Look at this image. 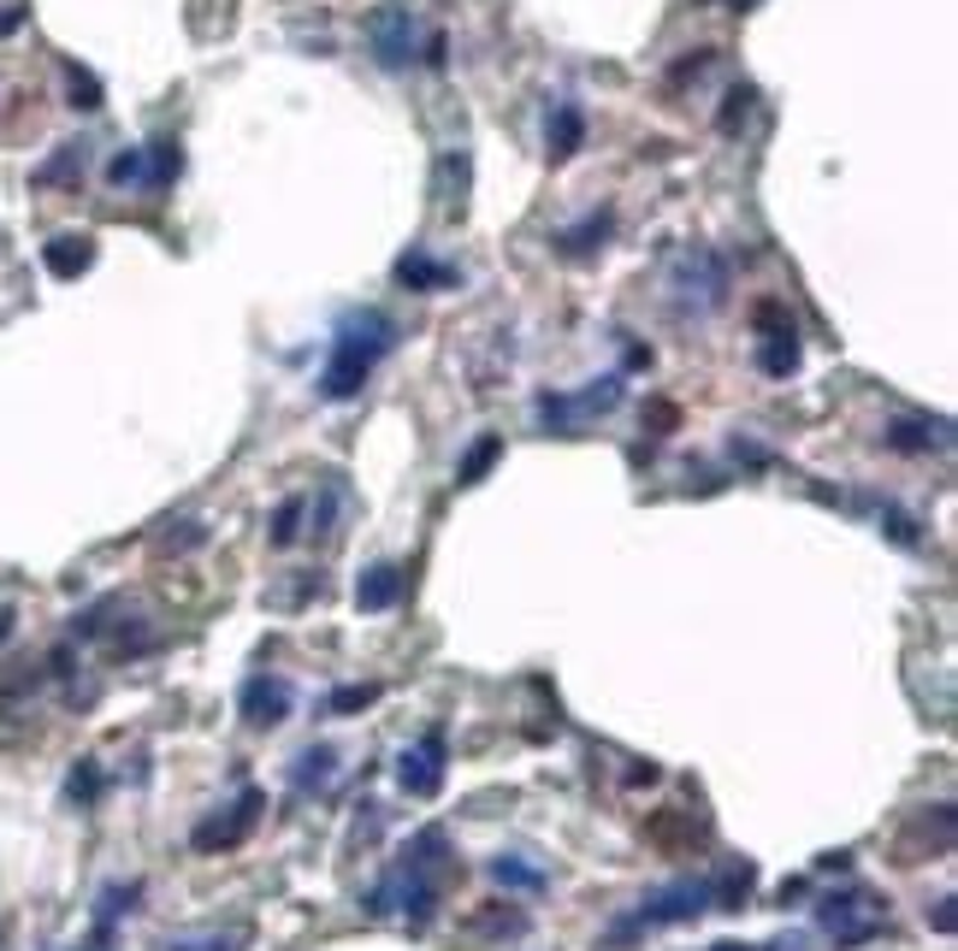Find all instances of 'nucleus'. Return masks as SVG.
Segmentation results:
<instances>
[{
	"instance_id": "nucleus-19",
	"label": "nucleus",
	"mask_w": 958,
	"mask_h": 951,
	"mask_svg": "<svg viewBox=\"0 0 958 951\" xmlns=\"http://www.w3.org/2000/svg\"><path fill=\"white\" fill-rule=\"evenodd\" d=\"M758 367H763L769 378H793V373H799V337H793V332L769 337L763 349H758Z\"/></svg>"
},
{
	"instance_id": "nucleus-6",
	"label": "nucleus",
	"mask_w": 958,
	"mask_h": 951,
	"mask_svg": "<svg viewBox=\"0 0 958 951\" xmlns=\"http://www.w3.org/2000/svg\"><path fill=\"white\" fill-rule=\"evenodd\" d=\"M367 48H373V65L379 72H403L415 60V12L408 7H373L367 12Z\"/></svg>"
},
{
	"instance_id": "nucleus-4",
	"label": "nucleus",
	"mask_w": 958,
	"mask_h": 951,
	"mask_svg": "<svg viewBox=\"0 0 958 951\" xmlns=\"http://www.w3.org/2000/svg\"><path fill=\"white\" fill-rule=\"evenodd\" d=\"M816 922L834 933V945H864V940H876V933H887V916L876 910V898L858 892V887L829 892L823 905H816Z\"/></svg>"
},
{
	"instance_id": "nucleus-18",
	"label": "nucleus",
	"mask_w": 958,
	"mask_h": 951,
	"mask_svg": "<svg viewBox=\"0 0 958 951\" xmlns=\"http://www.w3.org/2000/svg\"><path fill=\"white\" fill-rule=\"evenodd\" d=\"M498 461H503V438H479L468 456H461V467H456V485H479Z\"/></svg>"
},
{
	"instance_id": "nucleus-29",
	"label": "nucleus",
	"mask_w": 958,
	"mask_h": 951,
	"mask_svg": "<svg viewBox=\"0 0 958 951\" xmlns=\"http://www.w3.org/2000/svg\"><path fill=\"white\" fill-rule=\"evenodd\" d=\"M373 698H379V686H337L326 698V709H332V715H355V709H367Z\"/></svg>"
},
{
	"instance_id": "nucleus-16",
	"label": "nucleus",
	"mask_w": 958,
	"mask_h": 951,
	"mask_svg": "<svg viewBox=\"0 0 958 951\" xmlns=\"http://www.w3.org/2000/svg\"><path fill=\"white\" fill-rule=\"evenodd\" d=\"M397 284H408V290H450V284H456V272H450V267H438V261H426L420 249H408L403 261H397Z\"/></svg>"
},
{
	"instance_id": "nucleus-15",
	"label": "nucleus",
	"mask_w": 958,
	"mask_h": 951,
	"mask_svg": "<svg viewBox=\"0 0 958 951\" xmlns=\"http://www.w3.org/2000/svg\"><path fill=\"white\" fill-rule=\"evenodd\" d=\"M751 887H758V869L751 863H728L722 875H710V910H746Z\"/></svg>"
},
{
	"instance_id": "nucleus-23",
	"label": "nucleus",
	"mask_w": 958,
	"mask_h": 951,
	"mask_svg": "<svg viewBox=\"0 0 958 951\" xmlns=\"http://www.w3.org/2000/svg\"><path fill=\"white\" fill-rule=\"evenodd\" d=\"M876 521H882V532H887V539H894V544H905V550H917V544H923L917 521H912V514H905V509H894V503H887V497L876 503Z\"/></svg>"
},
{
	"instance_id": "nucleus-41",
	"label": "nucleus",
	"mask_w": 958,
	"mask_h": 951,
	"mask_svg": "<svg viewBox=\"0 0 958 951\" xmlns=\"http://www.w3.org/2000/svg\"><path fill=\"white\" fill-rule=\"evenodd\" d=\"M12 633V609H0V638H7Z\"/></svg>"
},
{
	"instance_id": "nucleus-30",
	"label": "nucleus",
	"mask_w": 958,
	"mask_h": 951,
	"mask_svg": "<svg viewBox=\"0 0 958 951\" xmlns=\"http://www.w3.org/2000/svg\"><path fill=\"white\" fill-rule=\"evenodd\" d=\"M65 83H72V107H83V113L101 107V83L83 72V65H65Z\"/></svg>"
},
{
	"instance_id": "nucleus-9",
	"label": "nucleus",
	"mask_w": 958,
	"mask_h": 951,
	"mask_svg": "<svg viewBox=\"0 0 958 951\" xmlns=\"http://www.w3.org/2000/svg\"><path fill=\"white\" fill-rule=\"evenodd\" d=\"M261 804H267L261 792H243V798H237V804L226 809V816L201 822L196 834H190V845H196V851H231V845H243V839H249V827L261 822Z\"/></svg>"
},
{
	"instance_id": "nucleus-1",
	"label": "nucleus",
	"mask_w": 958,
	"mask_h": 951,
	"mask_svg": "<svg viewBox=\"0 0 958 951\" xmlns=\"http://www.w3.org/2000/svg\"><path fill=\"white\" fill-rule=\"evenodd\" d=\"M397 320L379 314V307H362V314H344L337 320V337H332V360L320 373V403H355L362 385L373 378V367L397 349Z\"/></svg>"
},
{
	"instance_id": "nucleus-32",
	"label": "nucleus",
	"mask_w": 958,
	"mask_h": 951,
	"mask_svg": "<svg viewBox=\"0 0 958 951\" xmlns=\"http://www.w3.org/2000/svg\"><path fill=\"white\" fill-rule=\"evenodd\" d=\"M751 325H758V332H769V337L793 332V320H787V307H781V302H758V307H751Z\"/></svg>"
},
{
	"instance_id": "nucleus-24",
	"label": "nucleus",
	"mask_w": 958,
	"mask_h": 951,
	"mask_svg": "<svg viewBox=\"0 0 958 951\" xmlns=\"http://www.w3.org/2000/svg\"><path fill=\"white\" fill-rule=\"evenodd\" d=\"M491 880H498V887H516V892H539L544 887V875L527 869L521 857H498V863H491Z\"/></svg>"
},
{
	"instance_id": "nucleus-20",
	"label": "nucleus",
	"mask_w": 958,
	"mask_h": 951,
	"mask_svg": "<svg viewBox=\"0 0 958 951\" xmlns=\"http://www.w3.org/2000/svg\"><path fill=\"white\" fill-rule=\"evenodd\" d=\"M332 769H337V751H332V745H308V751L296 756V774H290V781L308 792V786H326Z\"/></svg>"
},
{
	"instance_id": "nucleus-3",
	"label": "nucleus",
	"mask_w": 958,
	"mask_h": 951,
	"mask_svg": "<svg viewBox=\"0 0 958 951\" xmlns=\"http://www.w3.org/2000/svg\"><path fill=\"white\" fill-rule=\"evenodd\" d=\"M728 302V261L716 249H693L680 254L675 272V307L680 314H710V307Z\"/></svg>"
},
{
	"instance_id": "nucleus-43",
	"label": "nucleus",
	"mask_w": 958,
	"mask_h": 951,
	"mask_svg": "<svg viewBox=\"0 0 958 951\" xmlns=\"http://www.w3.org/2000/svg\"><path fill=\"white\" fill-rule=\"evenodd\" d=\"M728 7H733V12H751V0H728Z\"/></svg>"
},
{
	"instance_id": "nucleus-27",
	"label": "nucleus",
	"mask_w": 958,
	"mask_h": 951,
	"mask_svg": "<svg viewBox=\"0 0 958 951\" xmlns=\"http://www.w3.org/2000/svg\"><path fill=\"white\" fill-rule=\"evenodd\" d=\"M249 945V928H231V933H208V940H173L166 951H243Z\"/></svg>"
},
{
	"instance_id": "nucleus-26",
	"label": "nucleus",
	"mask_w": 958,
	"mask_h": 951,
	"mask_svg": "<svg viewBox=\"0 0 958 951\" xmlns=\"http://www.w3.org/2000/svg\"><path fill=\"white\" fill-rule=\"evenodd\" d=\"M751 101H758V95H751V83H733V90H728V107L722 113H716V130H740L746 125V113H751Z\"/></svg>"
},
{
	"instance_id": "nucleus-7",
	"label": "nucleus",
	"mask_w": 958,
	"mask_h": 951,
	"mask_svg": "<svg viewBox=\"0 0 958 951\" xmlns=\"http://www.w3.org/2000/svg\"><path fill=\"white\" fill-rule=\"evenodd\" d=\"M444 728H426V739L415 751L397 756V786L408 792V798H433V792L444 786Z\"/></svg>"
},
{
	"instance_id": "nucleus-10",
	"label": "nucleus",
	"mask_w": 958,
	"mask_h": 951,
	"mask_svg": "<svg viewBox=\"0 0 958 951\" xmlns=\"http://www.w3.org/2000/svg\"><path fill=\"white\" fill-rule=\"evenodd\" d=\"M947 431H952L947 420H887L882 443L899 449V456H929V449H947L952 443Z\"/></svg>"
},
{
	"instance_id": "nucleus-31",
	"label": "nucleus",
	"mask_w": 958,
	"mask_h": 951,
	"mask_svg": "<svg viewBox=\"0 0 958 951\" xmlns=\"http://www.w3.org/2000/svg\"><path fill=\"white\" fill-rule=\"evenodd\" d=\"M65 792H72L77 804H95V798H101V769H95V763H77L72 781H65Z\"/></svg>"
},
{
	"instance_id": "nucleus-12",
	"label": "nucleus",
	"mask_w": 958,
	"mask_h": 951,
	"mask_svg": "<svg viewBox=\"0 0 958 951\" xmlns=\"http://www.w3.org/2000/svg\"><path fill=\"white\" fill-rule=\"evenodd\" d=\"M42 267L54 272V279H83V272L95 267V237H54V243L42 249Z\"/></svg>"
},
{
	"instance_id": "nucleus-37",
	"label": "nucleus",
	"mask_w": 958,
	"mask_h": 951,
	"mask_svg": "<svg viewBox=\"0 0 958 951\" xmlns=\"http://www.w3.org/2000/svg\"><path fill=\"white\" fill-rule=\"evenodd\" d=\"M19 24H24V7H7V12H0V36H12Z\"/></svg>"
},
{
	"instance_id": "nucleus-13",
	"label": "nucleus",
	"mask_w": 958,
	"mask_h": 951,
	"mask_svg": "<svg viewBox=\"0 0 958 951\" xmlns=\"http://www.w3.org/2000/svg\"><path fill=\"white\" fill-rule=\"evenodd\" d=\"M397 597H403V567H391V562L367 567V574L355 579V609H367V615L391 609V603H397Z\"/></svg>"
},
{
	"instance_id": "nucleus-11",
	"label": "nucleus",
	"mask_w": 958,
	"mask_h": 951,
	"mask_svg": "<svg viewBox=\"0 0 958 951\" xmlns=\"http://www.w3.org/2000/svg\"><path fill=\"white\" fill-rule=\"evenodd\" d=\"M610 231H615V213L604 207V213H586L580 224H569V231H556L551 243H556L562 261H586V254H597V249L610 243Z\"/></svg>"
},
{
	"instance_id": "nucleus-2",
	"label": "nucleus",
	"mask_w": 958,
	"mask_h": 951,
	"mask_svg": "<svg viewBox=\"0 0 958 951\" xmlns=\"http://www.w3.org/2000/svg\"><path fill=\"white\" fill-rule=\"evenodd\" d=\"M615 403H622V373H610V378H592L586 390H574V396H562V390H544L533 414L551 431H562V438H574L580 420H592V414H610Z\"/></svg>"
},
{
	"instance_id": "nucleus-5",
	"label": "nucleus",
	"mask_w": 958,
	"mask_h": 951,
	"mask_svg": "<svg viewBox=\"0 0 958 951\" xmlns=\"http://www.w3.org/2000/svg\"><path fill=\"white\" fill-rule=\"evenodd\" d=\"M710 910V880H675V887L652 892L639 905L633 922H622L615 933H633V928H669V922H698V916Z\"/></svg>"
},
{
	"instance_id": "nucleus-17",
	"label": "nucleus",
	"mask_w": 958,
	"mask_h": 951,
	"mask_svg": "<svg viewBox=\"0 0 958 951\" xmlns=\"http://www.w3.org/2000/svg\"><path fill=\"white\" fill-rule=\"evenodd\" d=\"M178 171H184V154H178L173 136H160V143L143 148V184H148V189H166V184L178 178Z\"/></svg>"
},
{
	"instance_id": "nucleus-42",
	"label": "nucleus",
	"mask_w": 958,
	"mask_h": 951,
	"mask_svg": "<svg viewBox=\"0 0 958 951\" xmlns=\"http://www.w3.org/2000/svg\"><path fill=\"white\" fill-rule=\"evenodd\" d=\"M710 951H751V945H733V940H722V945H710Z\"/></svg>"
},
{
	"instance_id": "nucleus-22",
	"label": "nucleus",
	"mask_w": 958,
	"mask_h": 951,
	"mask_svg": "<svg viewBox=\"0 0 958 951\" xmlns=\"http://www.w3.org/2000/svg\"><path fill=\"white\" fill-rule=\"evenodd\" d=\"M201 544H208V526H201V521H173L160 539H154L160 556H184V550H201Z\"/></svg>"
},
{
	"instance_id": "nucleus-34",
	"label": "nucleus",
	"mask_w": 958,
	"mask_h": 951,
	"mask_svg": "<svg viewBox=\"0 0 958 951\" xmlns=\"http://www.w3.org/2000/svg\"><path fill=\"white\" fill-rule=\"evenodd\" d=\"M710 60H716V48H698L693 60H680L675 72H669V83H687V77H698V72H705V65H710Z\"/></svg>"
},
{
	"instance_id": "nucleus-33",
	"label": "nucleus",
	"mask_w": 958,
	"mask_h": 951,
	"mask_svg": "<svg viewBox=\"0 0 958 951\" xmlns=\"http://www.w3.org/2000/svg\"><path fill=\"white\" fill-rule=\"evenodd\" d=\"M107 178L113 184H143V148H125L118 160L107 166Z\"/></svg>"
},
{
	"instance_id": "nucleus-14",
	"label": "nucleus",
	"mask_w": 958,
	"mask_h": 951,
	"mask_svg": "<svg viewBox=\"0 0 958 951\" xmlns=\"http://www.w3.org/2000/svg\"><path fill=\"white\" fill-rule=\"evenodd\" d=\"M544 143H551V160H569V154H574L580 143H586V113H580L574 101H562V107H551Z\"/></svg>"
},
{
	"instance_id": "nucleus-25",
	"label": "nucleus",
	"mask_w": 958,
	"mask_h": 951,
	"mask_svg": "<svg viewBox=\"0 0 958 951\" xmlns=\"http://www.w3.org/2000/svg\"><path fill=\"white\" fill-rule=\"evenodd\" d=\"M136 898H143V887H136V880H131V887H107V892H101V940H107L113 922L136 905Z\"/></svg>"
},
{
	"instance_id": "nucleus-8",
	"label": "nucleus",
	"mask_w": 958,
	"mask_h": 951,
	"mask_svg": "<svg viewBox=\"0 0 958 951\" xmlns=\"http://www.w3.org/2000/svg\"><path fill=\"white\" fill-rule=\"evenodd\" d=\"M243 721L249 728H279V721L296 709V686L284 680V673H254V680H243Z\"/></svg>"
},
{
	"instance_id": "nucleus-21",
	"label": "nucleus",
	"mask_w": 958,
	"mask_h": 951,
	"mask_svg": "<svg viewBox=\"0 0 958 951\" xmlns=\"http://www.w3.org/2000/svg\"><path fill=\"white\" fill-rule=\"evenodd\" d=\"M302 514H308V497H284L279 514H272V550H290L302 539Z\"/></svg>"
},
{
	"instance_id": "nucleus-28",
	"label": "nucleus",
	"mask_w": 958,
	"mask_h": 951,
	"mask_svg": "<svg viewBox=\"0 0 958 951\" xmlns=\"http://www.w3.org/2000/svg\"><path fill=\"white\" fill-rule=\"evenodd\" d=\"M72 171H83V143H65L54 160L37 171V184H60V178H72Z\"/></svg>"
},
{
	"instance_id": "nucleus-39",
	"label": "nucleus",
	"mask_w": 958,
	"mask_h": 951,
	"mask_svg": "<svg viewBox=\"0 0 958 951\" xmlns=\"http://www.w3.org/2000/svg\"><path fill=\"white\" fill-rule=\"evenodd\" d=\"M769 951H805V933H781V940H769Z\"/></svg>"
},
{
	"instance_id": "nucleus-38",
	"label": "nucleus",
	"mask_w": 958,
	"mask_h": 951,
	"mask_svg": "<svg viewBox=\"0 0 958 951\" xmlns=\"http://www.w3.org/2000/svg\"><path fill=\"white\" fill-rule=\"evenodd\" d=\"M657 781V763H645V769H627V786H652Z\"/></svg>"
},
{
	"instance_id": "nucleus-40",
	"label": "nucleus",
	"mask_w": 958,
	"mask_h": 951,
	"mask_svg": "<svg viewBox=\"0 0 958 951\" xmlns=\"http://www.w3.org/2000/svg\"><path fill=\"white\" fill-rule=\"evenodd\" d=\"M627 367H652V349H645V343H627Z\"/></svg>"
},
{
	"instance_id": "nucleus-36",
	"label": "nucleus",
	"mask_w": 958,
	"mask_h": 951,
	"mask_svg": "<svg viewBox=\"0 0 958 951\" xmlns=\"http://www.w3.org/2000/svg\"><path fill=\"white\" fill-rule=\"evenodd\" d=\"M929 922H935V933H952V928H958V916H952V898H940Z\"/></svg>"
},
{
	"instance_id": "nucleus-35",
	"label": "nucleus",
	"mask_w": 958,
	"mask_h": 951,
	"mask_svg": "<svg viewBox=\"0 0 958 951\" xmlns=\"http://www.w3.org/2000/svg\"><path fill=\"white\" fill-rule=\"evenodd\" d=\"M444 60H450V36L433 30V36H426V65H444Z\"/></svg>"
}]
</instances>
